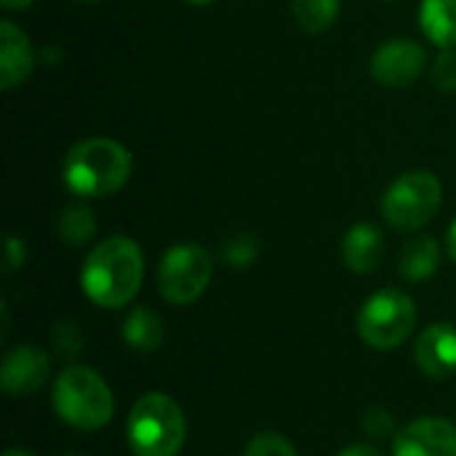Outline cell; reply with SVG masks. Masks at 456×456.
Masks as SVG:
<instances>
[{"instance_id": "cell-1", "label": "cell", "mask_w": 456, "mask_h": 456, "mask_svg": "<svg viewBox=\"0 0 456 456\" xmlns=\"http://www.w3.org/2000/svg\"><path fill=\"white\" fill-rule=\"evenodd\" d=\"M144 278V256L136 240L126 235H112L91 248L83 262L80 286L86 297L107 310L128 305Z\"/></svg>"}, {"instance_id": "cell-2", "label": "cell", "mask_w": 456, "mask_h": 456, "mask_svg": "<svg viewBox=\"0 0 456 456\" xmlns=\"http://www.w3.org/2000/svg\"><path fill=\"white\" fill-rule=\"evenodd\" d=\"M134 158L131 152L107 136H94L77 142L61 166L64 184L80 198L115 195L131 179Z\"/></svg>"}, {"instance_id": "cell-3", "label": "cell", "mask_w": 456, "mask_h": 456, "mask_svg": "<svg viewBox=\"0 0 456 456\" xmlns=\"http://www.w3.org/2000/svg\"><path fill=\"white\" fill-rule=\"evenodd\" d=\"M126 436L136 456H176L187 438V422L171 395L147 393L134 403Z\"/></svg>"}, {"instance_id": "cell-4", "label": "cell", "mask_w": 456, "mask_h": 456, "mask_svg": "<svg viewBox=\"0 0 456 456\" xmlns=\"http://www.w3.org/2000/svg\"><path fill=\"white\" fill-rule=\"evenodd\" d=\"M53 409L75 430H99L112 419L115 401L107 382L88 366H69L53 385Z\"/></svg>"}, {"instance_id": "cell-5", "label": "cell", "mask_w": 456, "mask_h": 456, "mask_svg": "<svg viewBox=\"0 0 456 456\" xmlns=\"http://www.w3.org/2000/svg\"><path fill=\"white\" fill-rule=\"evenodd\" d=\"M414 299L398 289H382L369 297L358 313V334L374 350H395L414 331Z\"/></svg>"}, {"instance_id": "cell-6", "label": "cell", "mask_w": 456, "mask_h": 456, "mask_svg": "<svg viewBox=\"0 0 456 456\" xmlns=\"http://www.w3.org/2000/svg\"><path fill=\"white\" fill-rule=\"evenodd\" d=\"M441 200L444 187L436 174L409 171L387 187L382 198V216L395 230H419L438 214Z\"/></svg>"}, {"instance_id": "cell-7", "label": "cell", "mask_w": 456, "mask_h": 456, "mask_svg": "<svg viewBox=\"0 0 456 456\" xmlns=\"http://www.w3.org/2000/svg\"><path fill=\"white\" fill-rule=\"evenodd\" d=\"M214 275L211 254L198 243H179L168 248L158 267V286L166 302L192 305L203 297Z\"/></svg>"}, {"instance_id": "cell-8", "label": "cell", "mask_w": 456, "mask_h": 456, "mask_svg": "<svg viewBox=\"0 0 456 456\" xmlns=\"http://www.w3.org/2000/svg\"><path fill=\"white\" fill-rule=\"evenodd\" d=\"M428 67V51L411 37H393L371 56V75L385 88H409Z\"/></svg>"}, {"instance_id": "cell-9", "label": "cell", "mask_w": 456, "mask_h": 456, "mask_svg": "<svg viewBox=\"0 0 456 456\" xmlns=\"http://www.w3.org/2000/svg\"><path fill=\"white\" fill-rule=\"evenodd\" d=\"M393 456H456V428L441 417L414 419L395 436Z\"/></svg>"}, {"instance_id": "cell-10", "label": "cell", "mask_w": 456, "mask_h": 456, "mask_svg": "<svg viewBox=\"0 0 456 456\" xmlns=\"http://www.w3.org/2000/svg\"><path fill=\"white\" fill-rule=\"evenodd\" d=\"M51 374V361L40 347L21 345L3 355L0 385L8 395H32L37 393Z\"/></svg>"}, {"instance_id": "cell-11", "label": "cell", "mask_w": 456, "mask_h": 456, "mask_svg": "<svg viewBox=\"0 0 456 456\" xmlns=\"http://www.w3.org/2000/svg\"><path fill=\"white\" fill-rule=\"evenodd\" d=\"M417 366L433 377L444 379L456 371V329L449 323H436L417 339Z\"/></svg>"}, {"instance_id": "cell-12", "label": "cell", "mask_w": 456, "mask_h": 456, "mask_svg": "<svg viewBox=\"0 0 456 456\" xmlns=\"http://www.w3.org/2000/svg\"><path fill=\"white\" fill-rule=\"evenodd\" d=\"M35 67V51L29 45V37L16 27L13 21H0V88L11 91Z\"/></svg>"}, {"instance_id": "cell-13", "label": "cell", "mask_w": 456, "mask_h": 456, "mask_svg": "<svg viewBox=\"0 0 456 456\" xmlns=\"http://www.w3.org/2000/svg\"><path fill=\"white\" fill-rule=\"evenodd\" d=\"M385 256V235L369 224V222H361V224H353L345 238H342V259L345 265L358 273V275H369L379 267Z\"/></svg>"}, {"instance_id": "cell-14", "label": "cell", "mask_w": 456, "mask_h": 456, "mask_svg": "<svg viewBox=\"0 0 456 456\" xmlns=\"http://www.w3.org/2000/svg\"><path fill=\"white\" fill-rule=\"evenodd\" d=\"M166 339V326H163V318L150 310V307H134L126 321H123V342L142 353V355H150V353H158L160 345Z\"/></svg>"}, {"instance_id": "cell-15", "label": "cell", "mask_w": 456, "mask_h": 456, "mask_svg": "<svg viewBox=\"0 0 456 456\" xmlns=\"http://www.w3.org/2000/svg\"><path fill=\"white\" fill-rule=\"evenodd\" d=\"M419 27L441 51L456 48V0H422Z\"/></svg>"}, {"instance_id": "cell-16", "label": "cell", "mask_w": 456, "mask_h": 456, "mask_svg": "<svg viewBox=\"0 0 456 456\" xmlns=\"http://www.w3.org/2000/svg\"><path fill=\"white\" fill-rule=\"evenodd\" d=\"M438 265H441V246L428 235H419V238L409 240L403 246V251H401V259H398L401 275L406 281H411V283L433 278Z\"/></svg>"}, {"instance_id": "cell-17", "label": "cell", "mask_w": 456, "mask_h": 456, "mask_svg": "<svg viewBox=\"0 0 456 456\" xmlns=\"http://www.w3.org/2000/svg\"><path fill=\"white\" fill-rule=\"evenodd\" d=\"M339 8H342L339 0H291L294 19L299 29H305L307 35H321L331 29V24L339 16Z\"/></svg>"}, {"instance_id": "cell-18", "label": "cell", "mask_w": 456, "mask_h": 456, "mask_svg": "<svg viewBox=\"0 0 456 456\" xmlns=\"http://www.w3.org/2000/svg\"><path fill=\"white\" fill-rule=\"evenodd\" d=\"M56 232L64 243L69 246H83L94 238L96 232V216L88 206L83 203H72L67 206L59 219H56Z\"/></svg>"}, {"instance_id": "cell-19", "label": "cell", "mask_w": 456, "mask_h": 456, "mask_svg": "<svg viewBox=\"0 0 456 456\" xmlns=\"http://www.w3.org/2000/svg\"><path fill=\"white\" fill-rule=\"evenodd\" d=\"M259 256V240L248 232H240V235H232L222 243V259L230 265V267H248L254 259Z\"/></svg>"}, {"instance_id": "cell-20", "label": "cell", "mask_w": 456, "mask_h": 456, "mask_svg": "<svg viewBox=\"0 0 456 456\" xmlns=\"http://www.w3.org/2000/svg\"><path fill=\"white\" fill-rule=\"evenodd\" d=\"M51 342H53V350H56L61 358H75V355L83 350L86 337H83V331H80V326H77V323H72V321H61V323H56V326H53Z\"/></svg>"}, {"instance_id": "cell-21", "label": "cell", "mask_w": 456, "mask_h": 456, "mask_svg": "<svg viewBox=\"0 0 456 456\" xmlns=\"http://www.w3.org/2000/svg\"><path fill=\"white\" fill-rule=\"evenodd\" d=\"M243 456H297L294 446L278 433H262L248 441Z\"/></svg>"}, {"instance_id": "cell-22", "label": "cell", "mask_w": 456, "mask_h": 456, "mask_svg": "<svg viewBox=\"0 0 456 456\" xmlns=\"http://www.w3.org/2000/svg\"><path fill=\"white\" fill-rule=\"evenodd\" d=\"M430 80L438 91H456V48H444L433 61Z\"/></svg>"}, {"instance_id": "cell-23", "label": "cell", "mask_w": 456, "mask_h": 456, "mask_svg": "<svg viewBox=\"0 0 456 456\" xmlns=\"http://www.w3.org/2000/svg\"><path fill=\"white\" fill-rule=\"evenodd\" d=\"M363 430L371 436V438H385V436H393V417L382 409H371L366 411L363 417Z\"/></svg>"}, {"instance_id": "cell-24", "label": "cell", "mask_w": 456, "mask_h": 456, "mask_svg": "<svg viewBox=\"0 0 456 456\" xmlns=\"http://www.w3.org/2000/svg\"><path fill=\"white\" fill-rule=\"evenodd\" d=\"M24 265V243L13 235L5 238V273H13Z\"/></svg>"}, {"instance_id": "cell-25", "label": "cell", "mask_w": 456, "mask_h": 456, "mask_svg": "<svg viewBox=\"0 0 456 456\" xmlns=\"http://www.w3.org/2000/svg\"><path fill=\"white\" fill-rule=\"evenodd\" d=\"M337 456H382L379 449L369 446V444H355V446H347L345 452H339Z\"/></svg>"}, {"instance_id": "cell-26", "label": "cell", "mask_w": 456, "mask_h": 456, "mask_svg": "<svg viewBox=\"0 0 456 456\" xmlns=\"http://www.w3.org/2000/svg\"><path fill=\"white\" fill-rule=\"evenodd\" d=\"M35 0H0V5L5 8V11H24V8H29Z\"/></svg>"}, {"instance_id": "cell-27", "label": "cell", "mask_w": 456, "mask_h": 456, "mask_svg": "<svg viewBox=\"0 0 456 456\" xmlns=\"http://www.w3.org/2000/svg\"><path fill=\"white\" fill-rule=\"evenodd\" d=\"M446 246H449V256L456 262V219L454 224L449 227V235H446Z\"/></svg>"}, {"instance_id": "cell-28", "label": "cell", "mask_w": 456, "mask_h": 456, "mask_svg": "<svg viewBox=\"0 0 456 456\" xmlns=\"http://www.w3.org/2000/svg\"><path fill=\"white\" fill-rule=\"evenodd\" d=\"M3 456H35L32 452H24V449H8Z\"/></svg>"}, {"instance_id": "cell-29", "label": "cell", "mask_w": 456, "mask_h": 456, "mask_svg": "<svg viewBox=\"0 0 456 456\" xmlns=\"http://www.w3.org/2000/svg\"><path fill=\"white\" fill-rule=\"evenodd\" d=\"M184 3H192V5H208L211 0H184Z\"/></svg>"}, {"instance_id": "cell-30", "label": "cell", "mask_w": 456, "mask_h": 456, "mask_svg": "<svg viewBox=\"0 0 456 456\" xmlns=\"http://www.w3.org/2000/svg\"><path fill=\"white\" fill-rule=\"evenodd\" d=\"M77 3H99V0H77Z\"/></svg>"}, {"instance_id": "cell-31", "label": "cell", "mask_w": 456, "mask_h": 456, "mask_svg": "<svg viewBox=\"0 0 456 456\" xmlns=\"http://www.w3.org/2000/svg\"><path fill=\"white\" fill-rule=\"evenodd\" d=\"M67 456H75V454H67Z\"/></svg>"}, {"instance_id": "cell-32", "label": "cell", "mask_w": 456, "mask_h": 456, "mask_svg": "<svg viewBox=\"0 0 456 456\" xmlns=\"http://www.w3.org/2000/svg\"><path fill=\"white\" fill-rule=\"evenodd\" d=\"M390 3H395V0H390Z\"/></svg>"}]
</instances>
